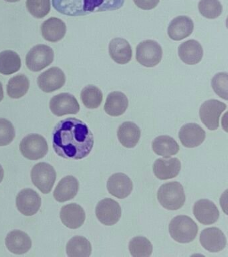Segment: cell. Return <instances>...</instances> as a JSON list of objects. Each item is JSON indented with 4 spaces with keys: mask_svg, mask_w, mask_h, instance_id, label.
I'll list each match as a JSON object with an SVG mask.
<instances>
[{
    "mask_svg": "<svg viewBox=\"0 0 228 257\" xmlns=\"http://www.w3.org/2000/svg\"><path fill=\"white\" fill-rule=\"evenodd\" d=\"M93 146V133L85 122L77 118L61 120L53 131V148L62 158L81 160L89 156Z\"/></svg>",
    "mask_w": 228,
    "mask_h": 257,
    "instance_id": "1",
    "label": "cell"
},
{
    "mask_svg": "<svg viewBox=\"0 0 228 257\" xmlns=\"http://www.w3.org/2000/svg\"><path fill=\"white\" fill-rule=\"evenodd\" d=\"M52 2L54 8L60 13L78 16L120 9L125 0H52Z\"/></svg>",
    "mask_w": 228,
    "mask_h": 257,
    "instance_id": "2",
    "label": "cell"
},
{
    "mask_svg": "<svg viewBox=\"0 0 228 257\" xmlns=\"http://www.w3.org/2000/svg\"><path fill=\"white\" fill-rule=\"evenodd\" d=\"M169 231L171 238L176 242L187 244L195 240L199 228L190 217L178 216L170 222Z\"/></svg>",
    "mask_w": 228,
    "mask_h": 257,
    "instance_id": "3",
    "label": "cell"
},
{
    "mask_svg": "<svg viewBox=\"0 0 228 257\" xmlns=\"http://www.w3.org/2000/svg\"><path fill=\"white\" fill-rule=\"evenodd\" d=\"M157 198L161 206L169 210H179L186 200L183 187L178 182L162 185L158 190Z\"/></svg>",
    "mask_w": 228,
    "mask_h": 257,
    "instance_id": "4",
    "label": "cell"
},
{
    "mask_svg": "<svg viewBox=\"0 0 228 257\" xmlns=\"http://www.w3.org/2000/svg\"><path fill=\"white\" fill-rule=\"evenodd\" d=\"M33 184L43 194L51 192L57 178L55 168L46 162L37 164L32 169L31 173Z\"/></svg>",
    "mask_w": 228,
    "mask_h": 257,
    "instance_id": "5",
    "label": "cell"
},
{
    "mask_svg": "<svg viewBox=\"0 0 228 257\" xmlns=\"http://www.w3.org/2000/svg\"><path fill=\"white\" fill-rule=\"evenodd\" d=\"M20 151L25 158L31 160H38L47 154L49 146L46 139L41 135H28L20 143Z\"/></svg>",
    "mask_w": 228,
    "mask_h": 257,
    "instance_id": "6",
    "label": "cell"
},
{
    "mask_svg": "<svg viewBox=\"0 0 228 257\" xmlns=\"http://www.w3.org/2000/svg\"><path fill=\"white\" fill-rule=\"evenodd\" d=\"M163 57V49L157 42L153 40H144L139 44L136 49V59L145 67L157 66Z\"/></svg>",
    "mask_w": 228,
    "mask_h": 257,
    "instance_id": "7",
    "label": "cell"
},
{
    "mask_svg": "<svg viewBox=\"0 0 228 257\" xmlns=\"http://www.w3.org/2000/svg\"><path fill=\"white\" fill-rule=\"evenodd\" d=\"M53 50L45 44H38L32 48L26 56V64L31 71L39 72L53 62Z\"/></svg>",
    "mask_w": 228,
    "mask_h": 257,
    "instance_id": "8",
    "label": "cell"
},
{
    "mask_svg": "<svg viewBox=\"0 0 228 257\" xmlns=\"http://www.w3.org/2000/svg\"><path fill=\"white\" fill-rule=\"evenodd\" d=\"M227 104L219 100L212 99L204 102L199 109L201 121L209 130H216L219 126V118Z\"/></svg>",
    "mask_w": 228,
    "mask_h": 257,
    "instance_id": "9",
    "label": "cell"
},
{
    "mask_svg": "<svg viewBox=\"0 0 228 257\" xmlns=\"http://www.w3.org/2000/svg\"><path fill=\"white\" fill-rule=\"evenodd\" d=\"M122 210L119 203L111 198L103 199L96 207L98 220L105 226H113L121 218Z\"/></svg>",
    "mask_w": 228,
    "mask_h": 257,
    "instance_id": "10",
    "label": "cell"
},
{
    "mask_svg": "<svg viewBox=\"0 0 228 257\" xmlns=\"http://www.w3.org/2000/svg\"><path fill=\"white\" fill-rule=\"evenodd\" d=\"M49 106L51 112L57 116L76 114L80 110L77 98L69 93H61L53 96L50 101Z\"/></svg>",
    "mask_w": 228,
    "mask_h": 257,
    "instance_id": "11",
    "label": "cell"
},
{
    "mask_svg": "<svg viewBox=\"0 0 228 257\" xmlns=\"http://www.w3.org/2000/svg\"><path fill=\"white\" fill-rule=\"evenodd\" d=\"M16 204L18 210L26 216L37 214L41 206V198L36 191L24 189L17 195Z\"/></svg>",
    "mask_w": 228,
    "mask_h": 257,
    "instance_id": "12",
    "label": "cell"
},
{
    "mask_svg": "<svg viewBox=\"0 0 228 257\" xmlns=\"http://www.w3.org/2000/svg\"><path fill=\"white\" fill-rule=\"evenodd\" d=\"M66 76L61 68L52 67L43 72L38 77L37 84L40 89L50 93L59 90L65 85Z\"/></svg>",
    "mask_w": 228,
    "mask_h": 257,
    "instance_id": "13",
    "label": "cell"
},
{
    "mask_svg": "<svg viewBox=\"0 0 228 257\" xmlns=\"http://www.w3.org/2000/svg\"><path fill=\"white\" fill-rule=\"evenodd\" d=\"M200 243L205 250L210 252H219L225 248L227 238L219 228H208L200 235Z\"/></svg>",
    "mask_w": 228,
    "mask_h": 257,
    "instance_id": "14",
    "label": "cell"
},
{
    "mask_svg": "<svg viewBox=\"0 0 228 257\" xmlns=\"http://www.w3.org/2000/svg\"><path fill=\"white\" fill-rule=\"evenodd\" d=\"M133 185L131 178L123 173H117L112 175L107 182V190L112 196L119 199L129 196Z\"/></svg>",
    "mask_w": 228,
    "mask_h": 257,
    "instance_id": "15",
    "label": "cell"
},
{
    "mask_svg": "<svg viewBox=\"0 0 228 257\" xmlns=\"http://www.w3.org/2000/svg\"><path fill=\"white\" fill-rule=\"evenodd\" d=\"M193 214L201 224H215L219 218V211L217 206L211 200H200L193 206Z\"/></svg>",
    "mask_w": 228,
    "mask_h": 257,
    "instance_id": "16",
    "label": "cell"
},
{
    "mask_svg": "<svg viewBox=\"0 0 228 257\" xmlns=\"http://www.w3.org/2000/svg\"><path fill=\"white\" fill-rule=\"evenodd\" d=\"M60 218L63 224L70 229H77L85 222V210L80 205L72 203L61 208Z\"/></svg>",
    "mask_w": 228,
    "mask_h": 257,
    "instance_id": "17",
    "label": "cell"
},
{
    "mask_svg": "<svg viewBox=\"0 0 228 257\" xmlns=\"http://www.w3.org/2000/svg\"><path fill=\"white\" fill-rule=\"evenodd\" d=\"M205 130L196 123H188L181 128L179 138L186 148H193L200 146L205 140Z\"/></svg>",
    "mask_w": 228,
    "mask_h": 257,
    "instance_id": "18",
    "label": "cell"
},
{
    "mask_svg": "<svg viewBox=\"0 0 228 257\" xmlns=\"http://www.w3.org/2000/svg\"><path fill=\"white\" fill-rule=\"evenodd\" d=\"M5 244L10 252L21 255L31 250L32 240L27 233L21 230H13L8 234Z\"/></svg>",
    "mask_w": 228,
    "mask_h": 257,
    "instance_id": "19",
    "label": "cell"
},
{
    "mask_svg": "<svg viewBox=\"0 0 228 257\" xmlns=\"http://www.w3.org/2000/svg\"><path fill=\"white\" fill-rule=\"evenodd\" d=\"M181 164L178 158H159L153 165V172L160 180H165L175 178L181 171Z\"/></svg>",
    "mask_w": 228,
    "mask_h": 257,
    "instance_id": "20",
    "label": "cell"
},
{
    "mask_svg": "<svg viewBox=\"0 0 228 257\" xmlns=\"http://www.w3.org/2000/svg\"><path fill=\"white\" fill-rule=\"evenodd\" d=\"M193 29L194 23L191 18L186 16H177L170 23L168 35L172 40L179 41L191 35Z\"/></svg>",
    "mask_w": 228,
    "mask_h": 257,
    "instance_id": "21",
    "label": "cell"
},
{
    "mask_svg": "<svg viewBox=\"0 0 228 257\" xmlns=\"http://www.w3.org/2000/svg\"><path fill=\"white\" fill-rule=\"evenodd\" d=\"M180 59L189 65H195L201 61L203 49L201 44L195 40H187L179 46Z\"/></svg>",
    "mask_w": 228,
    "mask_h": 257,
    "instance_id": "22",
    "label": "cell"
},
{
    "mask_svg": "<svg viewBox=\"0 0 228 257\" xmlns=\"http://www.w3.org/2000/svg\"><path fill=\"white\" fill-rule=\"evenodd\" d=\"M79 189L77 179L73 176H67L60 181L54 191L53 196L57 202H65L75 198Z\"/></svg>",
    "mask_w": 228,
    "mask_h": 257,
    "instance_id": "23",
    "label": "cell"
},
{
    "mask_svg": "<svg viewBox=\"0 0 228 257\" xmlns=\"http://www.w3.org/2000/svg\"><path fill=\"white\" fill-rule=\"evenodd\" d=\"M67 26L58 18L52 17L45 20L41 25V33L47 41L57 42L65 37Z\"/></svg>",
    "mask_w": 228,
    "mask_h": 257,
    "instance_id": "24",
    "label": "cell"
},
{
    "mask_svg": "<svg viewBox=\"0 0 228 257\" xmlns=\"http://www.w3.org/2000/svg\"><path fill=\"white\" fill-rule=\"evenodd\" d=\"M109 51L112 59L119 64L129 63L133 56L129 42L122 38H113L110 42Z\"/></svg>",
    "mask_w": 228,
    "mask_h": 257,
    "instance_id": "25",
    "label": "cell"
},
{
    "mask_svg": "<svg viewBox=\"0 0 228 257\" xmlns=\"http://www.w3.org/2000/svg\"><path fill=\"white\" fill-rule=\"evenodd\" d=\"M129 106V100L123 92L115 91L108 95L104 110L111 116H119L125 113Z\"/></svg>",
    "mask_w": 228,
    "mask_h": 257,
    "instance_id": "26",
    "label": "cell"
},
{
    "mask_svg": "<svg viewBox=\"0 0 228 257\" xmlns=\"http://www.w3.org/2000/svg\"><path fill=\"white\" fill-rule=\"evenodd\" d=\"M141 134V130L133 122H123L118 128V139L120 143L127 148H133L137 146Z\"/></svg>",
    "mask_w": 228,
    "mask_h": 257,
    "instance_id": "27",
    "label": "cell"
},
{
    "mask_svg": "<svg viewBox=\"0 0 228 257\" xmlns=\"http://www.w3.org/2000/svg\"><path fill=\"white\" fill-rule=\"evenodd\" d=\"M152 149L156 154L164 158H169L179 152V146L171 137L161 136L157 137L153 141Z\"/></svg>",
    "mask_w": 228,
    "mask_h": 257,
    "instance_id": "28",
    "label": "cell"
},
{
    "mask_svg": "<svg viewBox=\"0 0 228 257\" xmlns=\"http://www.w3.org/2000/svg\"><path fill=\"white\" fill-rule=\"evenodd\" d=\"M66 252L69 257H89L92 253L91 242L85 237H73L68 242Z\"/></svg>",
    "mask_w": 228,
    "mask_h": 257,
    "instance_id": "29",
    "label": "cell"
},
{
    "mask_svg": "<svg viewBox=\"0 0 228 257\" xmlns=\"http://www.w3.org/2000/svg\"><path fill=\"white\" fill-rule=\"evenodd\" d=\"M21 67V57L13 50L0 52V73L11 75L19 71Z\"/></svg>",
    "mask_w": 228,
    "mask_h": 257,
    "instance_id": "30",
    "label": "cell"
},
{
    "mask_svg": "<svg viewBox=\"0 0 228 257\" xmlns=\"http://www.w3.org/2000/svg\"><path fill=\"white\" fill-rule=\"evenodd\" d=\"M30 81L25 74H19L9 80L7 85V94L11 98L19 99L29 91Z\"/></svg>",
    "mask_w": 228,
    "mask_h": 257,
    "instance_id": "31",
    "label": "cell"
},
{
    "mask_svg": "<svg viewBox=\"0 0 228 257\" xmlns=\"http://www.w3.org/2000/svg\"><path fill=\"white\" fill-rule=\"evenodd\" d=\"M81 98L84 105L90 109H95L101 105L103 95L97 86L89 85L82 90Z\"/></svg>",
    "mask_w": 228,
    "mask_h": 257,
    "instance_id": "32",
    "label": "cell"
},
{
    "mask_svg": "<svg viewBox=\"0 0 228 257\" xmlns=\"http://www.w3.org/2000/svg\"><path fill=\"white\" fill-rule=\"evenodd\" d=\"M129 252L134 257H149L153 253V245L145 237H135L130 241Z\"/></svg>",
    "mask_w": 228,
    "mask_h": 257,
    "instance_id": "33",
    "label": "cell"
},
{
    "mask_svg": "<svg viewBox=\"0 0 228 257\" xmlns=\"http://www.w3.org/2000/svg\"><path fill=\"white\" fill-rule=\"evenodd\" d=\"M198 8L200 13L209 19L219 17L223 12V6L219 0H200Z\"/></svg>",
    "mask_w": 228,
    "mask_h": 257,
    "instance_id": "34",
    "label": "cell"
},
{
    "mask_svg": "<svg viewBox=\"0 0 228 257\" xmlns=\"http://www.w3.org/2000/svg\"><path fill=\"white\" fill-rule=\"evenodd\" d=\"M26 6L31 15L37 18L45 17L51 11L50 0H27Z\"/></svg>",
    "mask_w": 228,
    "mask_h": 257,
    "instance_id": "35",
    "label": "cell"
},
{
    "mask_svg": "<svg viewBox=\"0 0 228 257\" xmlns=\"http://www.w3.org/2000/svg\"><path fill=\"white\" fill-rule=\"evenodd\" d=\"M211 85L215 93L221 98L227 100L228 77L227 72L216 74L211 80Z\"/></svg>",
    "mask_w": 228,
    "mask_h": 257,
    "instance_id": "36",
    "label": "cell"
},
{
    "mask_svg": "<svg viewBox=\"0 0 228 257\" xmlns=\"http://www.w3.org/2000/svg\"><path fill=\"white\" fill-rule=\"evenodd\" d=\"M15 136V128L12 122L5 118H0V146L11 144Z\"/></svg>",
    "mask_w": 228,
    "mask_h": 257,
    "instance_id": "37",
    "label": "cell"
},
{
    "mask_svg": "<svg viewBox=\"0 0 228 257\" xmlns=\"http://www.w3.org/2000/svg\"><path fill=\"white\" fill-rule=\"evenodd\" d=\"M135 5L141 9L149 10L153 9L159 3L160 0H133Z\"/></svg>",
    "mask_w": 228,
    "mask_h": 257,
    "instance_id": "38",
    "label": "cell"
},
{
    "mask_svg": "<svg viewBox=\"0 0 228 257\" xmlns=\"http://www.w3.org/2000/svg\"><path fill=\"white\" fill-rule=\"evenodd\" d=\"M4 98V91H3V84H2L1 82H0V102L3 100Z\"/></svg>",
    "mask_w": 228,
    "mask_h": 257,
    "instance_id": "39",
    "label": "cell"
},
{
    "mask_svg": "<svg viewBox=\"0 0 228 257\" xmlns=\"http://www.w3.org/2000/svg\"><path fill=\"white\" fill-rule=\"evenodd\" d=\"M4 175H5V172H4L3 167L0 165V183H1L2 181L3 180Z\"/></svg>",
    "mask_w": 228,
    "mask_h": 257,
    "instance_id": "40",
    "label": "cell"
},
{
    "mask_svg": "<svg viewBox=\"0 0 228 257\" xmlns=\"http://www.w3.org/2000/svg\"><path fill=\"white\" fill-rule=\"evenodd\" d=\"M5 1L9 2H17L20 1V0H5Z\"/></svg>",
    "mask_w": 228,
    "mask_h": 257,
    "instance_id": "41",
    "label": "cell"
}]
</instances>
